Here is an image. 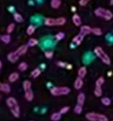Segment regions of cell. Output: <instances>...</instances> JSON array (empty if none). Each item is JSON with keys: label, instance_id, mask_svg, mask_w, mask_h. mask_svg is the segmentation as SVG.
<instances>
[{"label": "cell", "instance_id": "obj_27", "mask_svg": "<svg viewBox=\"0 0 113 121\" xmlns=\"http://www.w3.org/2000/svg\"><path fill=\"white\" fill-rule=\"evenodd\" d=\"M14 20L16 21L17 22H22L23 21V16L21 15V14L19 13H14Z\"/></svg>", "mask_w": 113, "mask_h": 121}, {"label": "cell", "instance_id": "obj_3", "mask_svg": "<svg viewBox=\"0 0 113 121\" xmlns=\"http://www.w3.org/2000/svg\"><path fill=\"white\" fill-rule=\"evenodd\" d=\"M94 13H95V14H96V16H97V17H102V18H104L105 20H106V21L111 20L113 17V14L111 11L106 9H102V8H98V9H96Z\"/></svg>", "mask_w": 113, "mask_h": 121}, {"label": "cell", "instance_id": "obj_33", "mask_svg": "<svg viewBox=\"0 0 113 121\" xmlns=\"http://www.w3.org/2000/svg\"><path fill=\"white\" fill-rule=\"evenodd\" d=\"M44 56H45L46 58H47V59L52 58V56H53V52H52V51H47V52H45V53H44Z\"/></svg>", "mask_w": 113, "mask_h": 121}, {"label": "cell", "instance_id": "obj_10", "mask_svg": "<svg viewBox=\"0 0 113 121\" xmlns=\"http://www.w3.org/2000/svg\"><path fill=\"white\" fill-rule=\"evenodd\" d=\"M0 91L4 93H9L11 91L10 86L7 83H1L0 82Z\"/></svg>", "mask_w": 113, "mask_h": 121}, {"label": "cell", "instance_id": "obj_5", "mask_svg": "<svg viewBox=\"0 0 113 121\" xmlns=\"http://www.w3.org/2000/svg\"><path fill=\"white\" fill-rule=\"evenodd\" d=\"M86 118L89 121H108V118L105 114L96 112H90L86 114Z\"/></svg>", "mask_w": 113, "mask_h": 121}, {"label": "cell", "instance_id": "obj_29", "mask_svg": "<svg viewBox=\"0 0 113 121\" xmlns=\"http://www.w3.org/2000/svg\"><path fill=\"white\" fill-rule=\"evenodd\" d=\"M35 30H36L35 26L30 25V26H28V27H27V33L28 34V35H32V34L34 33Z\"/></svg>", "mask_w": 113, "mask_h": 121}, {"label": "cell", "instance_id": "obj_15", "mask_svg": "<svg viewBox=\"0 0 113 121\" xmlns=\"http://www.w3.org/2000/svg\"><path fill=\"white\" fill-rule=\"evenodd\" d=\"M18 78H19L18 73V72H13V73H11L10 76H9V81H10V82H15Z\"/></svg>", "mask_w": 113, "mask_h": 121}, {"label": "cell", "instance_id": "obj_35", "mask_svg": "<svg viewBox=\"0 0 113 121\" xmlns=\"http://www.w3.org/2000/svg\"><path fill=\"white\" fill-rule=\"evenodd\" d=\"M69 109L70 108L68 107V106H65V107H63V108H62L61 109V110H60V114H66L67 112H68V110H69Z\"/></svg>", "mask_w": 113, "mask_h": 121}, {"label": "cell", "instance_id": "obj_1", "mask_svg": "<svg viewBox=\"0 0 113 121\" xmlns=\"http://www.w3.org/2000/svg\"><path fill=\"white\" fill-rule=\"evenodd\" d=\"M6 103L9 106L11 113L14 114V116L18 118L19 115H20V108H19V105L18 104L17 99L14 97H9L7 99Z\"/></svg>", "mask_w": 113, "mask_h": 121}, {"label": "cell", "instance_id": "obj_31", "mask_svg": "<svg viewBox=\"0 0 113 121\" xmlns=\"http://www.w3.org/2000/svg\"><path fill=\"white\" fill-rule=\"evenodd\" d=\"M74 112L77 114H80L81 112H82V105L81 104H77V105L75 106L74 108Z\"/></svg>", "mask_w": 113, "mask_h": 121}, {"label": "cell", "instance_id": "obj_28", "mask_svg": "<svg viewBox=\"0 0 113 121\" xmlns=\"http://www.w3.org/2000/svg\"><path fill=\"white\" fill-rule=\"evenodd\" d=\"M101 103H102L104 105L108 106L111 104V99H109L108 97H103L102 99H101Z\"/></svg>", "mask_w": 113, "mask_h": 121}, {"label": "cell", "instance_id": "obj_17", "mask_svg": "<svg viewBox=\"0 0 113 121\" xmlns=\"http://www.w3.org/2000/svg\"><path fill=\"white\" fill-rule=\"evenodd\" d=\"M61 117H62V114H60L59 112H56V113H53V114L51 115V119L52 121H58L61 119Z\"/></svg>", "mask_w": 113, "mask_h": 121}, {"label": "cell", "instance_id": "obj_18", "mask_svg": "<svg viewBox=\"0 0 113 121\" xmlns=\"http://www.w3.org/2000/svg\"><path fill=\"white\" fill-rule=\"evenodd\" d=\"M85 102V95L83 93H80L77 96V103L78 104H81V105H83Z\"/></svg>", "mask_w": 113, "mask_h": 121}, {"label": "cell", "instance_id": "obj_4", "mask_svg": "<svg viewBox=\"0 0 113 121\" xmlns=\"http://www.w3.org/2000/svg\"><path fill=\"white\" fill-rule=\"evenodd\" d=\"M46 26L52 27V26H63L66 23V18L65 17H58V18H52L47 17L44 21Z\"/></svg>", "mask_w": 113, "mask_h": 121}, {"label": "cell", "instance_id": "obj_11", "mask_svg": "<svg viewBox=\"0 0 113 121\" xmlns=\"http://www.w3.org/2000/svg\"><path fill=\"white\" fill-rule=\"evenodd\" d=\"M83 86V80L82 78L81 77H78L76 79V81H75L74 82V88L76 90H80L81 87H82Z\"/></svg>", "mask_w": 113, "mask_h": 121}, {"label": "cell", "instance_id": "obj_16", "mask_svg": "<svg viewBox=\"0 0 113 121\" xmlns=\"http://www.w3.org/2000/svg\"><path fill=\"white\" fill-rule=\"evenodd\" d=\"M61 0H51V6L52 9H58L61 6Z\"/></svg>", "mask_w": 113, "mask_h": 121}, {"label": "cell", "instance_id": "obj_38", "mask_svg": "<svg viewBox=\"0 0 113 121\" xmlns=\"http://www.w3.org/2000/svg\"><path fill=\"white\" fill-rule=\"evenodd\" d=\"M72 10L73 12H75V11L77 10V9H76V8H75V7H72Z\"/></svg>", "mask_w": 113, "mask_h": 121}, {"label": "cell", "instance_id": "obj_42", "mask_svg": "<svg viewBox=\"0 0 113 121\" xmlns=\"http://www.w3.org/2000/svg\"><path fill=\"white\" fill-rule=\"evenodd\" d=\"M61 1H62V0H61Z\"/></svg>", "mask_w": 113, "mask_h": 121}, {"label": "cell", "instance_id": "obj_22", "mask_svg": "<svg viewBox=\"0 0 113 121\" xmlns=\"http://www.w3.org/2000/svg\"><path fill=\"white\" fill-rule=\"evenodd\" d=\"M40 74H41V70L38 69V68H36V69H34L33 71H32L31 76H32V78H37L40 76Z\"/></svg>", "mask_w": 113, "mask_h": 121}, {"label": "cell", "instance_id": "obj_26", "mask_svg": "<svg viewBox=\"0 0 113 121\" xmlns=\"http://www.w3.org/2000/svg\"><path fill=\"white\" fill-rule=\"evenodd\" d=\"M27 64L26 62H21L20 64L18 65V69L19 71H25L27 69Z\"/></svg>", "mask_w": 113, "mask_h": 121}, {"label": "cell", "instance_id": "obj_34", "mask_svg": "<svg viewBox=\"0 0 113 121\" xmlns=\"http://www.w3.org/2000/svg\"><path fill=\"white\" fill-rule=\"evenodd\" d=\"M14 27H15V25H14V23L9 24V27H8V28H7V32H8V33H11V32H14Z\"/></svg>", "mask_w": 113, "mask_h": 121}, {"label": "cell", "instance_id": "obj_30", "mask_svg": "<svg viewBox=\"0 0 113 121\" xmlns=\"http://www.w3.org/2000/svg\"><path fill=\"white\" fill-rule=\"evenodd\" d=\"M104 78L102 77V76H101V77H99L97 80H96V86H99V87H101V86H102L103 84H104Z\"/></svg>", "mask_w": 113, "mask_h": 121}, {"label": "cell", "instance_id": "obj_7", "mask_svg": "<svg viewBox=\"0 0 113 121\" xmlns=\"http://www.w3.org/2000/svg\"><path fill=\"white\" fill-rule=\"evenodd\" d=\"M19 57L20 56L16 53V52H10V53L8 55V60H9L10 62L14 63L18 60Z\"/></svg>", "mask_w": 113, "mask_h": 121}, {"label": "cell", "instance_id": "obj_36", "mask_svg": "<svg viewBox=\"0 0 113 121\" xmlns=\"http://www.w3.org/2000/svg\"><path fill=\"white\" fill-rule=\"evenodd\" d=\"M90 1H91V0H80L79 4L81 6H85V5H86V4H87Z\"/></svg>", "mask_w": 113, "mask_h": 121}, {"label": "cell", "instance_id": "obj_39", "mask_svg": "<svg viewBox=\"0 0 113 121\" xmlns=\"http://www.w3.org/2000/svg\"><path fill=\"white\" fill-rule=\"evenodd\" d=\"M2 66H3V63H2V61H1V60H0V69H1V68H2Z\"/></svg>", "mask_w": 113, "mask_h": 121}, {"label": "cell", "instance_id": "obj_6", "mask_svg": "<svg viewBox=\"0 0 113 121\" xmlns=\"http://www.w3.org/2000/svg\"><path fill=\"white\" fill-rule=\"evenodd\" d=\"M71 91V90L67 86H60V87H53L51 90V94L54 96L67 95Z\"/></svg>", "mask_w": 113, "mask_h": 121}, {"label": "cell", "instance_id": "obj_20", "mask_svg": "<svg viewBox=\"0 0 113 121\" xmlns=\"http://www.w3.org/2000/svg\"><path fill=\"white\" fill-rule=\"evenodd\" d=\"M0 38H1V40H2L3 42H4V43H9L11 41V37L9 35V34H7V35H3L0 37Z\"/></svg>", "mask_w": 113, "mask_h": 121}, {"label": "cell", "instance_id": "obj_8", "mask_svg": "<svg viewBox=\"0 0 113 121\" xmlns=\"http://www.w3.org/2000/svg\"><path fill=\"white\" fill-rule=\"evenodd\" d=\"M91 32V28L87 25H84L81 27V30H80V33L83 36L88 35Z\"/></svg>", "mask_w": 113, "mask_h": 121}, {"label": "cell", "instance_id": "obj_13", "mask_svg": "<svg viewBox=\"0 0 113 121\" xmlns=\"http://www.w3.org/2000/svg\"><path fill=\"white\" fill-rule=\"evenodd\" d=\"M83 39H84V36L81 35V34L80 33V34H78V35H77L76 37L73 38L72 42H74L76 45H80V44L82 42Z\"/></svg>", "mask_w": 113, "mask_h": 121}, {"label": "cell", "instance_id": "obj_40", "mask_svg": "<svg viewBox=\"0 0 113 121\" xmlns=\"http://www.w3.org/2000/svg\"><path fill=\"white\" fill-rule=\"evenodd\" d=\"M110 4H111V5H112V4H113V0H111V3H110Z\"/></svg>", "mask_w": 113, "mask_h": 121}, {"label": "cell", "instance_id": "obj_19", "mask_svg": "<svg viewBox=\"0 0 113 121\" xmlns=\"http://www.w3.org/2000/svg\"><path fill=\"white\" fill-rule=\"evenodd\" d=\"M86 67L82 66V67H81L79 70H78V76H79V77L84 78L85 76H86Z\"/></svg>", "mask_w": 113, "mask_h": 121}, {"label": "cell", "instance_id": "obj_24", "mask_svg": "<svg viewBox=\"0 0 113 121\" xmlns=\"http://www.w3.org/2000/svg\"><path fill=\"white\" fill-rule=\"evenodd\" d=\"M91 32L96 36L102 35V31H101V29L99 28V27H94V28H91Z\"/></svg>", "mask_w": 113, "mask_h": 121}, {"label": "cell", "instance_id": "obj_32", "mask_svg": "<svg viewBox=\"0 0 113 121\" xmlns=\"http://www.w3.org/2000/svg\"><path fill=\"white\" fill-rule=\"evenodd\" d=\"M64 37H65V34H64V32H58V33H57L55 36L56 39H57L58 41H60V40H62V39H63Z\"/></svg>", "mask_w": 113, "mask_h": 121}, {"label": "cell", "instance_id": "obj_12", "mask_svg": "<svg viewBox=\"0 0 113 121\" xmlns=\"http://www.w3.org/2000/svg\"><path fill=\"white\" fill-rule=\"evenodd\" d=\"M72 22L77 27H79L81 25V19L78 14H74L72 16Z\"/></svg>", "mask_w": 113, "mask_h": 121}, {"label": "cell", "instance_id": "obj_41", "mask_svg": "<svg viewBox=\"0 0 113 121\" xmlns=\"http://www.w3.org/2000/svg\"><path fill=\"white\" fill-rule=\"evenodd\" d=\"M0 37H1V36H0Z\"/></svg>", "mask_w": 113, "mask_h": 121}, {"label": "cell", "instance_id": "obj_21", "mask_svg": "<svg viewBox=\"0 0 113 121\" xmlns=\"http://www.w3.org/2000/svg\"><path fill=\"white\" fill-rule=\"evenodd\" d=\"M38 41L36 38H30L27 42V47H35L36 45H37Z\"/></svg>", "mask_w": 113, "mask_h": 121}, {"label": "cell", "instance_id": "obj_25", "mask_svg": "<svg viewBox=\"0 0 113 121\" xmlns=\"http://www.w3.org/2000/svg\"><path fill=\"white\" fill-rule=\"evenodd\" d=\"M23 90L24 91H27V90H30L31 87H32V83L29 81H25L23 84Z\"/></svg>", "mask_w": 113, "mask_h": 121}, {"label": "cell", "instance_id": "obj_2", "mask_svg": "<svg viewBox=\"0 0 113 121\" xmlns=\"http://www.w3.org/2000/svg\"><path fill=\"white\" fill-rule=\"evenodd\" d=\"M94 52H95V54L97 56L98 58L101 59V60L104 64H106V65L111 64V59H110L109 56L104 52V50H103L101 47H96V48L94 49Z\"/></svg>", "mask_w": 113, "mask_h": 121}, {"label": "cell", "instance_id": "obj_23", "mask_svg": "<svg viewBox=\"0 0 113 121\" xmlns=\"http://www.w3.org/2000/svg\"><path fill=\"white\" fill-rule=\"evenodd\" d=\"M94 94L96 97H101L102 95V90H101V87H99V86H96L94 91Z\"/></svg>", "mask_w": 113, "mask_h": 121}, {"label": "cell", "instance_id": "obj_14", "mask_svg": "<svg viewBox=\"0 0 113 121\" xmlns=\"http://www.w3.org/2000/svg\"><path fill=\"white\" fill-rule=\"evenodd\" d=\"M24 92H25V98L27 99V100L32 101L33 99V93L32 90H27V91H24Z\"/></svg>", "mask_w": 113, "mask_h": 121}, {"label": "cell", "instance_id": "obj_9", "mask_svg": "<svg viewBox=\"0 0 113 121\" xmlns=\"http://www.w3.org/2000/svg\"><path fill=\"white\" fill-rule=\"evenodd\" d=\"M27 52V45H23V46H20V47L17 49L16 53H17L19 56H21L24 55Z\"/></svg>", "mask_w": 113, "mask_h": 121}, {"label": "cell", "instance_id": "obj_37", "mask_svg": "<svg viewBox=\"0 0 113 121\" xmlns=\"http://www.w3.org/2000/svg\"><path fill=\"white\" fill-rule=\"evenodd\" d=\"M58 66H61V67H64V66H67V64L65 62H63V61H58Z\"/></svg>", "mask_w": 113, "mask_h": 121}]
</instances>
